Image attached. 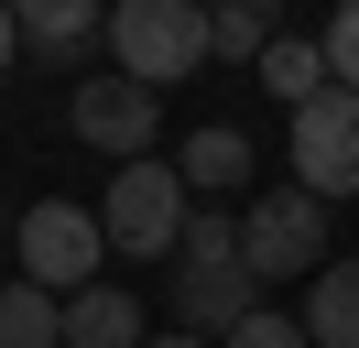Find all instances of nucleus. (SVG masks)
<instances>
[{"instance_id": "f257e3e1", "label": "nucleus", "mask_w": 359, "mask_h": 348, "mask_svg": "<svg viewBox=\"0 0 359 348\" xmlns=\"http://www.w3.org/2000/svg\"><path fill=\"white\" fill-rule=\"evenodd\" d=\"M250 294H262V283H250V261H240V218L196 207V218H185V239H175V326L218 348L229 326L250 316Z\"/></svg>"}, {"instance_id": "f03ea898", "label": "nucleus", "mask_w": 359, "mask_h": 348, "mask_svg": "<svg viewBox=\"0 0 359 348\" xmlns=\"http://www.w3.org/2000/svg\"><path fill=\"white\" fill-rule=\"evenodd\" d=\"M98 33H109V76H131V87H185L207 65V0H109V22H98Z\"/></svg>"}, {"instance_id": "7ed1b4c3", "label": "nucleus", "mask_w": 359, "mask_h": 348, "mask_svg": "<svg viewBox=\"0 0 359 348\" xmlns=\"http://www.w3.org/2000/svg\"><path fill=\"white\" fill-rule=\"evenodd\" d=\"M185 218H196L185 174L163 163V152H142V163H120V174H109V207H98V239H109L120 261H175Z\"/></svg>"}, {"instance_id": "20e7f679", "label": "nucleus", "mask_w": 359, "mask_h": 348, "mask_svg": "<svg viewBox=\"0 0 359 348\" xmlns=\"http://www.w3.org/2000/svg\"><path fill=\"white\" fill-rule=\"evenodd\" d=\"M11 261H22L33 294H88L98 261H109V239H98V207H76V196H44V207H22V229H11Z\"/></svg>"}, {"instance_id": "39448f33", "label": "nucleus", "mask_w": 359, "mask_h": 348, "mask_svg": "<svg viewBox=\"0 0 359 348\" xmlns=\"http://www.w3.org/2000/svg\"><path fill=\"white\" fill-rule=\"evenodd\" d=\"M240 261H250V283L316 272V261H327V207H316L305 185H262L250 218H240Z\"/></svg>"}, {"instance_id": "423d86ee", "label": "nucleus", "mask_w": 359, "mask_h": 348, "mask_svg": "<svg viewBox=\"0 0 359 348\" xmlns=\"http://www.w3.org/2000/svg\"><path fill=\"white\" fill-rule=\"evenodd\" d=\"M294 185L327 207V196H359V98L348 87H316L294 109Z\"/></svg>"}, {"instance_id": "0eeeda50", "label": "nucleus", "mask_w": 359, "mask_h": 348, "mask_svg": "<svg viewBox=\"0 0 359 348\" xmlns=\"http://www.w3.org/2000/svg\"><path fill=\"white\" fill-rule=\"evenodd\" d=\"M66 130L88 152H120V163H142V152H153V130H163V98L153 87H131V76H88L66 98Z\"/></svg>"}, {"instance_id": "6e6552de", "label": "nucleus", "mask_w": 359, "mask_h": 348, "mask_svg": "<svg viewBox=\"0 0 359 348\" xmlns=\"http://www.w3.org/2000/svg\"><path fill=\"white\" fill-rule=\"evenodd\" d=\"M305 348H359V250H327L305 272Z\"/></svg>"}, {"instance_id": "1a4fd4ad", "label": "nucleus", "mask_w": 359, "mask_h": 348, "mask_svg": "<svg viewBox=\"0 0 359 348\" xmlns=\"http://www.w3.org/2000/svg\"><path fill=\"white\" fill-rule=\"evenodd\" d=\"M175 174H185V196H240L250 185V130H229V120L185 130V142H175Z\"/></svg>"}, {"instance_id": "9d476101", "label": "nucleus", "mask_w": 359, "mask_h": 348, "mask_svg": "<svg viewBox=\"0 0 359 348\" xmlns=\"http://www.w3.org/2000/svg\"><path fill=\"white\" fill-rule=\"evenodd\" d=\"M0 11H11V33H22L33 55H66L76 65V44L109 22V0H0Z\"/></svg>"}, {"instance_id": "9b49d317", "label": "nucleus", "mask_w": 359, "mask_h": 348, "mask_svg": "<svg viewBox=\"0 0 359 348\" xmlns=\"http://www.w3.org/2000/svg\"><path fill=\"white\" fill-rule=\"evenodd\" d=\"M66 348H142V294H120V283L66 294Z\"/></svg>"}, {"instance_id": "f8f14e48", "label": "nucleus", "mask_w": 359, "mask_h": 348, "mask_svg": "<svg viewBox=\"0 0 359 348\" xmlns=\"http://www.w3.org/2000/svg\"><path fill=\"white\" fill-rule=\"evenodd\" d=\"M0 348H66V304H55V294H33L22 272L0 283Z\"/></svg>"}, {"instance_id": "ddd939ff", "label": "nucleus", "mask_w": 359, "mask_h": 348, "mask_svg": "<svg viewBox=\"0 0 359 348\" xmlns=\"http://www.w3.org/2000/svg\"><path fill=\"white\" fill-rule=\"evenodd\" d=\"M262 87H272L283 109H305L316 87H327V55H316V44H283V33H272V44H262Z\"/></svg>"}, {"instance_id": "4468645a", "label": "nucleus", "mask_w": 359, "mask_h": 348, "mask_svg": "<svg viewBox=\"0 0 359 348\" xmlns=\"http://www.w3.org/2000/svg\"><path fill=\"white\" fill-rule=\"evenodd\" d=\"M262 44H272V22L262 11H240V0H207V65H262Z\"/></svg>"}, {"instance_id": "2eb2a0df", "label": "nucleus", "mask_w": 359, "mask_h": 348, "mask_svg": "<svg viewBox=\"0 0 359 348\" xmlns=\"http://www.w3.org/2000/svg\"><path fill=\"white\" fill-rule=\"evenodd\" d=\"M316 55H327V87H348V98H359V0H337V22L316 33Z\"/></svg>"}, {"instance_id": "dca6fc26", "label": "nucleus", "mask_w": 359, "mask_h": 348, "mask_svg": "<svg viewBox=\"0 0 359 348\" xmlns=\"http://www.w3.org/2000/svg\"><path fill=\"white\" fill-rule=\"evenodd\" d=\"M218 348H305V326H294V316H272V304H250V316L229 326Z\"/></svg>"}, {"instance_id": "f3484780", "label": "nucleus", "mask_w": 359, "mask_h": 348, "mask_svg": "<svg viewBox=\"0 0 359 348\" xmlns=\"http://www.w3.org/2000/svg\"><path fill=\"white\" fill-rule=\"evenodd\" d=\"M11 55H22V33H11V11H0V65H11Z\"/></svg>"}, {"instance_id": "a211bd4d", "label": "nucleus", "mask_w": 359, "mask_h": 348, "mask_svg": "<svg viewBox=\"0 0 359 348\" xmlns=\"http://www.w3.org/2000/svg\"><path fill=\"white\" fill-rule=\"evenodd\" d=\"M142 348H207V337H185V326H175V337H142Z\"/></svg>"}, {"instance_id": "6ab92c4d", "label": "nucleus", "mask_w": 359, "mask_h": 348, "mask_svg": "<svg viewBox=\"0 0 359 348\" xmlns=\"http://www.w3.org/2000/svg\"><path fill=\"white\" fill-rule=\"evenodd\" d=\"M240 11H262V22H272V11H283V0H240Z\"/></svg>"}]
</instances>
